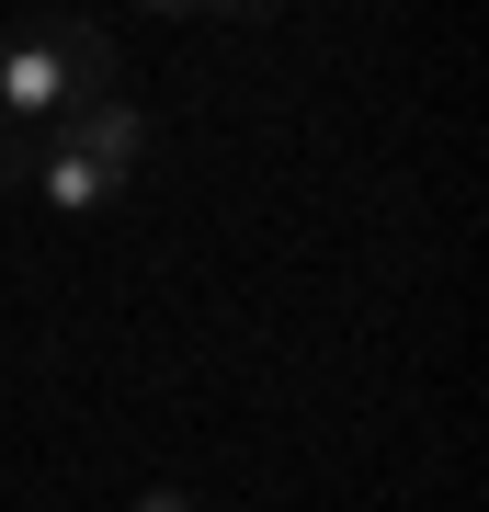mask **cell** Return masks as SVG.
Segmentation results:
<instances>
[{
	"instance_id": "5",
	"label": "cell",
	"mask_w": 489,
	"mask_h": 512,
	"mask_svg": "<svg viewBox=\"0 0 489 512\" xmlns=\"http://www.w3.org/2000/svg\"><path fill=\"white\" fill-rule=\"evenodd\" d=\"M126 512H205V501H194V490H171V478H148V490H137Z\"/></svg>"
},
{
	"instance_id": "2",
	"label": "cell",
	"mask_w": 489,
	"mask_h": 512,
	"mask_svg": "<svg viewBox=\"0 0 489 512\" xmlns=\"http://www.w3.org/2000/svg\"><path fill=\"white\" fill-rule=\"evenodd\" d=\"M57 148H69V160H91V171H114V183H137V171H148V114L137 103H80V114H57V126H46Z\"/></svg>"
},
{
	"instance_id": "1",
	"label": "cell",
	"mask_w": 489,
	"mask_h": 512,
	"mask_svg": "<svg viewBox=\"0 0 489 512\" xmlns=\"http://www.w3.org/2000/svg\"><path fill=\"white\" fill-rule=\"evenodd\" d=\"M114 92V35L103 23H35V35L0 46V126H57V114Z\"/></svg>"
},
{
	"instance_id": "4",
	"label": "cell",
	"mask_w": 489,
	"mask_h": 512,
	"mask_svg": "<svg viewBox=\"0 0 489 512\" xmlns=\"http://www.w3.org/2000/svg\"><path fill=\"white\" fill-rule=\"evenodd\" d=\"M35 148H46L35 126H0V194H12V183H35Z\"/></svg>"
},
{
	"instance_id": "3",
	"label": "cell",
	"mask_w": 489,
	"mask_h": 512,
	"mask_svg": "<svg viewBox=\"0 0 489 512\" xmlns=\"http://www.w3.org/2000/svg\"><path fill=\"white\" fill-rule=\"evenodd\" d=\"M35 194L69 205V217H103V205H126L137 183H114V171H91V160H69V148L46 137V148H35Z\"/></svg>"
}]
</instances>
